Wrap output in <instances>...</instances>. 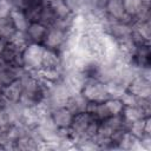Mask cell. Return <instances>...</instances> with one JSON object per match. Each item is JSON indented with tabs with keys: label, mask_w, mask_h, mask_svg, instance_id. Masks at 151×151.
<instances>
[{
	"label": "cell",
	"mask_w": 151,
	"mask_h": 151,
	"mask_svg": "<svg viewBox=\"0 0 151 151\" xmlns=\"http://www.w3.org/2000/svg\"><path fill=\"white\" fill-rule=\"evenodd\" d=\"M15 32H17V28L9 14L5 17H0V38L7 41Z\"/></svg>",
	"instance_id": "obj_15"
},
{
	"label": "cell",
	"mask_w": 151,
	"mask_h": 151,
	"mask_svg": "<svg viewBox=\"0 0 151 151\" xmlns=\"http://www.w3.org/2000/svg\"><path fill=\"white\" fill-rule=\"evenodd\" d=\"M25 72H26L25 67H18L0 61V80L5 85L14 81L15 79H19Z\"/></svg>",
	"instance_id": "obj_5"
},
{
	"label": "cell",
	"mask_w": 151,
	"mask_h": 151,
	"mask_svg": "<svg viewBox=\"0 0 151 151\" xmlns=\"http://www.w3.org/2000/svg\"><path fill=\"white\" fill-rule=\"evenodd\" d=\"M105 104H106V106H107L111 116H113V114H120L122 111H123V109H124V105H123L122 100L118 99V98H110V99H107L105 101Z\"/></svg>",
	"instance_id": "obj_19"
},
{
	"label": "cell",
	"mask_w": 151,
	"mask_h": 151,
	"mask_svg": "<svg viewBox=\"0 0 151 151\" xmlns=\"http://www.w3.org/2000/svg\"><path fill=\"white\" fill-rule=\"evenodd\" d=\"M87 103L88 100L81 94V92L79 93H72L65 104V107L72 113V114H77L80 112H85L86 107H87Z\"/></svg>",
	"instance_id": "obj_8"
},
{
	"label": "cell",
	"mask_w": 151,
	"mask_h": 151,
	"mask_svg": "<svg viewBox=\"0 0 151 151\" xmlns=\"http://www.w3.org/2000/svg\"><path fill=\"white\" fill-rule=\"evenodd\" d=\"M2 94L9 104L18 103L20 100L21 94H22V83H21L20 78L5 85V87L2 90Z\"/></svg>",
	"instance_id": "obj_9"
},
{
	"label": "cell",
	"mask_w": 151,
	"mask_h": 151,
	"mask_svg": "<svg viewBox=\"0 0 151 151\" xmlns=\"http://www.w3.org/2000/svg\"><path fill=\"white\" fill-rule=\"evenodd\" d=\"M9 17L17 28V31L19 32H26L28 25H29V21L27 20L25 13L22 9L20 8H17V7H12L11 11H9Z\"/></svg>",
	"instance_id": "obj_13"
},
{
	"label": "cell",
	"mask_w": 151,
	"mask_h": 151,
	"mask_svg": "<svg viewBox=\"0 0 151 151\" xmlns=\"http://www.w3.org/2000/svg\"><path fill=\"white\" fill-rule=\"evenodd\" d=\"M6 42H7L6 40H4V39L0 38V57H1V53H2V51H4V48H5Z\"/></svg>",
	"instance_id": "obj_22"
},
{
	"label": "cell",
	"mask_w": 151,
	"mask_h": 151,
	"mask_svg": "<svg viewBox=\"0 0 151 151\" xmlns=\"http://www.w3.org/2000/svg\"><path fill=\"white\" fill-rule=\"evenodd\" d=\"M105 11L107 17L111 20H120L125 15L123 0H106L105 2Z\"/></svg>",
	"instance_id": "obj_11"
},
{
	"label": "cell",
	"mask_w": 151,
	"mask_h": 151,
	"mask_svg": "<svg viewBox=\"0 0 151 151\" xmlns=\"http://www.w3.org/2000/svg\"><path fill=\"white\" fill-rule=\"evenodd\" d=\"M119 99L122 100V103H123L124 106H136L137 105V101H138V97H136L134 94H132L127 90L120 96Z\"/></svg>",
	"instance_id": "obj_20"
},
{
	"label": "cell",
	"mask_w": 151,
	"mask_h": 151,
	"mask_svg": "<svg viewBox=\"0 0 151 151\" xmlns=\"http://www.w3.org/2000/svg\"><path fill=\"white\" fill-rule=\"evenodd\" d=\"M47 28L48 27H46L45 25H42L40 22H29V25L25 32L29 44L33 42V44L42 45V41L47 33Z\"/></svg>",
	"instance_id": "obj_7"
},
{
	"label": "cell",
	"mask_w": 151,
	"mask_h": 151,
	"mask_svg": "<svg viewBox=\"0 0 151 151\" xmlns=\"http://www.w3.org/2000/svg\"><path fill=\"white\" fill-rule=\"evenodd\" d=\"M44 45L41 44H28L22 51V65L27 71L39 70L41 67Z\"/></svg>",
	"instance_id": "obj_2"
},
{
	"label": "cell",
	"mask_w": 151,
	"mask_h": 151,
	"mask_svg": "<svg viewBox=\"0 0 151 151\" xmlns=\"http://www.w3.org/2000/svg\"><path fill=\"white\" fill-rule=\"evenodd\" d=\"M12 8V5L8 0H0V17H5L9 14V11Z\"/></svg>",
	"instance_id": "obj_21"
},
{
	"label": "cell",
	"mask_w": 151,
	"mask_h": 151,
	"mask_svg": "<svg viewBox=\"0 0 151 151\" xmlns=\"http://www.w3.org/2000/svg\"><path fill=\"white\" fill-rule=\"evenodd\" d=\"M70 32L57 27V26H51L47 28V33L46 37L42 41L44 47L50 48V50H54L57 52H60Z\"/></svg>",
	"instance_id": "obj_3"
},
{
	"label": "cell",
	"mask_w": 151,
	"mask_h": 151,
	"mask_svg": "<svg viewBox=\"0 0 151 151\" xmlns=\"http://www.w3.org/2000/svg\"><path fill=\"white\" fill-rule=\"evenodd\" d=\"M4 87H5V84L0 80V92H2V90H4Z\"/></svg>",
	"instance_id": "obj_23"
},
{
	"label": "cell",
	"mask_w": 151,
	"mask_h": 151,
	"mask_svg": "<svg viewBox=\"0 0 151 151\" xmlns=\"http://www.w3.org/2000/svg\"><path fill=\"white\" fill-rule=\"evenodd\" d=\"M51 117L53 119V123L58 129H68L73 118V114L65 107H55L51 111Z\"/></svg>",
	"instance_id": "obj_6"
},
{
	"label": "cell",
	"mask_w": 151,
	"mask_h": 151,
	"mask_svg": "<svg viewBox=\"0 0 151 151\" xmlns=\"http://www.w3.org/2000/svg\"><path fill=\"white\" fill-rule=\"evenodd\" d=\"M122 117H123V120L125 123V126H126V130H127V126L133 123V122H137V120H140L143 118H145L146 116L144 114V112L136 105V106H124L123 111H122Z\"/></svg>",
	"instance_id": "obj_12"
},
{
	"label": "cell",
	"mask_w": 151,
	"mask_h": 151,
	"mask_svg": "<svg viewBox=\"0 0 151 151\" xmlns=\"http://www.w3.org/2000/svg\"><path fill=\"white\" fill-rule=\"evenodd\" d=\"M81 94L88 101H97V103H103L111 98L107 92L106 84L92 78H88L87 81L85 83L81 90Z\"/></svg>",
	"instance_id": "obj_1"
},
{
	"label": "cell",
	"mask_w": 151,
	"mask_h": 151,
	"mask_svg": "<svg viewBox=\"0 0 151 151\" xmlns=\"http://www.w3.org/2000/svg\"><path fill=\"white\" fill-rule=\"evenodd\" d=\"M55 21H57V15H55L50 1L46 0L45 5H44V7H42V9L40 12V17H39V21L38 22L45 25L46 27H51V26L54 25Z\"/></svg>",
	"instance_id": "obj_14"
},
{
	"label": "cell",
	"mask_w": 151,
	"mask_h": 151,
	"mask_svg": "<svg viewBox=\"0 0 151 151\" xmlns=\"http://www.w3.org/2000/svg\"><path fill=\"white\" fill-rule=\"evenodd\" d=\"M145 118H146V117H145ZM145 118H143V119H140V120H137V122H133V123H131V124L127 126V131H129L132 136L137 137L138 139H140L143 136H145V132H144Z\"/></svg>",
	"instance_id": "obj_18"
},
{
	"label": "cell",
	"mask_w": 151,
	"mask_h": 151,
	"mask_svg": "<svg viewBox=\"0 0 151 151\" xmlns=\"http://www.w3.org/2000/svg\"><path fill=\"white\" fill-rule=\"evenodd\" d=\"M127 91L138 98H151V85L150 80L136 76L127 85Z\"/></svg>",
	"instance_id": "obj_4"
},
{
	"label": "cell",
	"mask_w": 151,
	"mask_h": 151,
	"mask_svg": "<svg viewBox=\"0 0 151 151\" xmlns=\"http://www.w3.org/2000/svg\"><path fill=\"white\" fill-rule=\"evenodd\" d=\"M38 145H39V143L29 133H26V134L19 137L14 142L15 150H38Z\"/></svg>",
	"instance_id": "obj_16"
},
{
	"label": "cell",
	"mask_w": 151,
	"mask_h": 151,
	"mask_svg": "<svg viewBox=\"0 0 151 151\" xmlns=\"http://www.w3.org/2000/svg\"><path fill=\"white\" fill-rule=\"evenodd\" d=\"M40 68L61 70V59H60L59 52L45 47L44 53H42V60H41V67Z\"/></svg>",
	"instance_id": "obj_10"
},
{
	"label": "cell",
	"mask_w": 151,
	"mask_h": 151,
	"mask_svg": "<svg viewBox=\"0 0 151 151\" xmlns=\"http://www.w3.org/2000/svg\"><path fill=\"white\" fill-rule=\"evenodd\" d=\"M123 6H124L125 13L132 17L133 19L140 13L143 8L142 0H123Z\"/></svg>",
	"instance_id": "obj_17"
}]
</instances>
